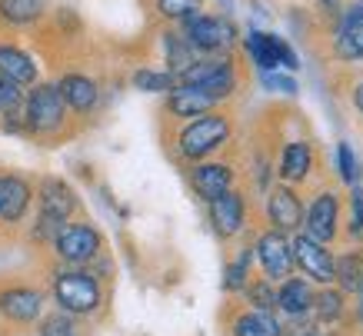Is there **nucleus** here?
Instances as JSON below:
<instances>
[{
    "instance_id": "obj_2",
    "label": "nucleus",
    "mask_w": 363,
    "mask_h": 336,
    "mask_svg": "<svg viewBox=\"0 0 363 336\" xmlns=\"http://www.w3.org/2000/svg\"><path fill=\"white\" fill-rule=\"evenodd\" d=\"M67 100L57 84H37L27 94V110H23V130L33 137L54 140L67 127Z\"/></svg>"
},
{
    "instance_id": "obj_29",
    "label": "nucleus",
    "mask_w": 363,
    "mask_h": 336,
    "mask_svg": "<svg viewBox=\"0 0 363 336\" xmlns=\"http://www.w3.org/2000/svg\"><path fill=\"white\" fill-rule=\"evenodd\" d=\"M247 300H250L253 310H277V290H274V280H267V276H260V280H250L247 283Z\"/></svg>"
},
{
    "instance_id": "obj_10",
    "label": "nucleus",
    "mask_w": 363,
    "mask_h": 336,
    "mask_svg": "<svg viewBox=\"0 0 363 336\" xmlns=\"http://www.w3.org/2000/svg\"><path fill=\"white\" fill-rule=\"evenodd\" d=\"M247 54H250V60L264 74H274L277 67H286V70H297V54L290 50V47L280 40V37H274V33H264V30H250L247 33Z\"/></svg>"
},
{
    "instance_id": "obj_7",
    "label": "nucleus",
    "mask_w": 363,
    "mask_h": 336,
    "mask_svg": "<svg viewBox=\"0 0 363 336\" xmlns=\"http://www.w3.org/2000/svg\"><path fill=\"white\" fill-rule=\"evenodd\" d=\"M290 243H294V260L307 273V280L320 283V286H330L337 280V257L327 250V243H320L307 233H297Z\"/></svg>"
},
{
    "instance_id": "obj_36",
    "label": "nucleus",
    "mask_w": 363,
    "mask_h": 336,
    "mask_svg": "<svg viewBox=\"0 0 363 336\" xmlns=\"http://www.w3.org/2000/svg\"><path fill=\"white\" fill-rule=\"evenodd\" d=\"M353 107L360 110V117H363V84H357V90H353Z\"/></svg>"
},
{
    "instance_id": "obj_21",
    "label": "nucleus",
    "mask_w": 363,
    "mask_h": 336,
    "mask_svg": "<svg viewBox=\"0 0 363 336\" xmlns=\"http://www.w3.org/2000/svg\"><path fill=\"white\" fill-rule=\"evenodd\" d=\"M230 336H284V326L267 310H243L230 323Z\"/></svg>"
},
{
    "instance_id": "obj_23",
    "label": "nucleus",
    "mask_w": 363,
    "mask_h": 336,
    "mask_svg": "<svg viewBox=\"0 0 363 336\" xmlns=\"http://www.w3.org/2000/svg\"><path fill=\"white\" fill-rule=\"evenodd\" d=\"M47 13V0H0V21L7 23H33Z\"/></svg>"
},
{
    "instance_id": "obj_5",
    "label": "nucleus",
    "mask_w": 363,
    "mask_h": 336,
    "mask_svg": "<svg viewBox=\"0 0 363 336\" xmlns=\"http://www.w3.org/2000/svg\"><path fill=\"white\" fill-rule=\"evenodd\" d=\"M100 250H104V240H100L97 227H90V223H67L54 240L57 260L70 263V267H84V263L97 260Z\"/></svg>"
},
{
    "instance_id": "obj_31",
    "label": "nucleus",
    "mask_w": 363,
    "mask_h": 336,
    "mask_svg": "<svg viewBox=\"0 0 363 336\" xmlns=\"http://www.w3.org/2000/svg\"><path fill=\"white\" fill-rule=\"evenodd\" d=\"M200 4L203 0H157V11L170 17V21H187L190 13L200 11Z\"/></svg>"
},
{
    "instance_id": "obj_12",
    "label": "nucleus",
    "mask_w": 363,
    "mask_h": 336,
    "mask_svg": "<svg viewBox=\"0 0 363 336\" xmlns=\"http://www.w3.org/2000/svg\"><path fill=\"white\" fill-rule=\"evenodd\" d=\"M340 230V200L337 194L323 190V194L313 196V203L307 206V220H303V233L320 243H330Z\"/></svg>"
},
{
    "instance_id": "obj_14",
    "label": "nucleus",
    "mask_w": 363,
    "mask_h": 336,
    "mask_svg": "<svg viewBox=\"0 0 363 336\" xmlns=\"http://www.w3.org/2000/svg\"><path fill=\"white\" fill-rule=\"evenodd\" d=\"M190 186L200 200L213 203L217 196H223L227 190H233V167L230 163H213V160H200L190 170Z\"/></svg>"
},
{
    "instance_id": "obj_33",
    "label": "nucleus",
    "mask_w": 363,
    "mask_h": 336,
    "mask_svg": "<svg viewBox=\"0 0 363 336\" xmlns=\"http://www.w3.org/2000/svg\"><path fill=\"white\" fill-rule=\"evenodd\" d=\"M350 233L363 237V186L360 184L350 190Z\"/></svg>"
},
{
    "instance_id": "obj_8",
    "label": "nucleus",
    "mask_w": 363,
    "mask_h": 336,
    "mask_svg": "<svg viewBox=\"0 0 363 336\" xmlns=\"http://www.w3.org/2000/svg\"><path fill=\"white\" fill-rule=\"evenodd\" d=\"M257 260H260V267H264V276L274 283H284L290 280V273H294V267H297V260H294V243L286 240V233H280V230H267V233H260L257 237Z\"/></svg>"
},
{
    "instance_id": "obj_19",
    "label": "nucleus",
    "mask_w": 363,
    "mask_h": 336,
    "mask_svg": "<svg viewBox=\"0 0 363 336\" xmlns=\"http://www.w3.org/2000/svg\"><path fill=\"white\" fill-rule=\"evenodd\" d=\"M57 87H60L67 107L74 110V113H90V110L97 107V100H100L97 84H94L87 74H64Z\"/></svg>"
},
{
    "instance_id": "obj_13",
    "label": "nucleus",
    "mask_w": 363,
    "mask_h": 336,
    "mask_svg": "<svg viewBox=\"0 0 363 336\" xmlns=\"http://www.w3.org/2000/svg\"><path fill=\"white\" fill-rule=\"evenodd\" d=\"M40 310H44V293L40 290H30V286L0 290V316L11 320V323H33V320H40Z\"/></svg>"
},
{
    "instance_id": "obj_22",
    "label": "nucleus",
    "mask_w": 363,
    "mask_h": 336,
    "mask_svg": "<svg viewBox=\"0 0 363 336\" xmlns=\"http://www.w3.org/2000/svg\"><path fill=\"white\" fill-rule=\"evenodd\" d=\"M164 50H167V64H170V74L180 77L184 70L197 64V47L190 44L187 37H180V33H164Z\"/></svg>"
},
{
    "instance_id": "obj_4",
    "label": "nucleus",
    "mask_w": 363,
    "mask_h": 336,
    "mask_svg": "<svg viewBox=\"0 0 363 336\" xmlns=\"http://www.w3.org/2000/svg\"><path fill=\"white\" fill-rule=\"evenodd\" d=\"M54 303L60 313L70 316H90L104 303V290L94 273L87 270H64L54 276Z\"/></svg>"
},
{
    "instance_id": "obj_27",
    "label": "nucleus",
    "mask_w": 363,
    "mask_h": 336,
    "mask_svg": "<svg viewBox=\"0 0 363 336\" xmlns=\"http://www.w3.org/2000/svg\"><path fill=\"white\" fill-rule=\"evenodd\" d=\"M337 283L340 290H360L363 283V257L360 253H347V257H337Z\"/></svg>"
},
{
    "instance_id": "obj_32",
    "label": "nucleus",
    "mask_w": 363,
    "mask_h": 336,
    "mask_svg": "<svg viewBox=\"0 0 363 336\" xmlns=\"http://www.w3.org/2000/svg\"><path fill=\"white\" fill-rule=\"evenodd\" d=\"M37 336H77V326H74L70 313H54V316H47L44 323H40Z\"/></svg>"
},
{
    "instance_id": "obj_35",
    "label": "nucleus",
    "mask_w": 363,
    "mask_h": 336,
    "mask_svg": "<svg viewBox=\"0 0 363 336\" xmlns=\"http://www.w3.org/2000/svg\"><path fill=\"white\" fill-rule=\"evenodd\" d=\"M343 21H360V23H363V0H357L350 11L343 13Z\"/></svg>"
},
{
    "instance_id": "obj_6",
    "label": "nucleus",
    "mask_w": 363,
    "mask_h": 336,
    "mask_svg": "<svg viewBox=\"0 0 363 336\" xmlns=\"http://www.w3.org/2000/svg\"><path fill=\"white\" fill-rule=\"evenodd\" d=\"M184 37L203 54H220L237 40V30L227 17H207V13H190L184 21Z\"/></svg>"
},
{
    "instance_id": "obj_1",
    "label": "nucleus",
    "mask_w": 363,
    "mask_h": 336,
    "mask_svg": "<svg viewBox=\"0 0 363 336\" xmlns=\"http://www.w3.org/2000/svg\"><path fill=\"white\" fill-rule=\"evenodd\" d=\"M80 210V200L74 186L60 177H44L37 184V220H33L30 237L40 243H54L57 233L70 223V217Z\"/></svg>"
},
{
    "instance_id": "obj_15",
    "label": "nucleus",
    "mask_w": 363,
    "mask_h": 336,
    "mask_svg": "<svg viewBox=\"0 0 363 336\" xmlns=\"http://www.w3.org/2000/svg\"><path fill=\"white\" fill-rule=\"evenodd\" d=\"M210 223L220 237H237L243 227H247V206H243V196L237 190H227L223 196H217L210 203Z\"/></svg>"
},
{
    "instance_id": "obj_9",
    "label": "nucleus",
    "mask_w": 363,
    "mask_h": 336,
    "mask_svg": "<svg viewBox=\"0 0 363 336\" xmlns=\"http://www.w3.org/2000/svg\"><path fill=\"white\" fill-rule=\"evenodd\" d=\"M33 206V186L27 177L4 170L0 174V220L7 227H21Z\"/></svg>"
},
{
    "instance_id": "obj_37",
    "label": "nucleus",
    "mask_w": 363,
    "mask_h": 336,
    "mask_svg": "<svg viewBox=\"0 0 363 336\" xmlns=\"http://www.w3.org/2000/svg\"><path fill=\"white\" fill-rule=\"evenodd\" d=\"M357 293H360V320H363V283H360V290Z\"/></svg>"
},
{
    "instance_id": "obj_40",
    "label": "nucleus",
    "mask_w": 363,
    "mask_h": 336,
    "mask_svg": "<svg viewBox=\"0 0 363 336\" xmlns=\"http://www.w3.org/2000/svg\"><path fill=\"white\" fill-rule=\"evenodd\" d=\"M330 336H333V333H330Z\"/></svg>"
},
{
    "instance_id": "obj_18",
    "label": "nucleus",
    "mask_w": 363,
    "mask_h": 336,
    "mask_svg": "<svg viewBox=\"0 0 363 336\" xmlns=\"http://www.w3.org/2000/svg\"><path fill=\"white\" fill-rule=\"evenodd\" d=\"M313 300H317V293L310 286L307 280H297V276H290V280L280 283V290H277V310L286 316H307L313 310Z\"/></svg>"
},
{
    "instance_id": "obj_17",
    "label": "nucleus",
    "mask_w": 363,
    "mask_h": 336,
    "mask_svg": "<svg viewBox=\"0 0 363 336\" xmlns=\"http://www.w3.org/2000/svg\"><path fill=\"white\" fill-rule=\"evenodd\" d=\"M310 170H313V147L307 140L286 143L284 153H280V163H277V177L284 184H303Z\"/></svg>"
},
{
    "instance_id": "obj_16",
    "label": "nucleus",
    "mask_w": 363,
    "mask_h": 336,
    "mask_svg": "<svg viewBox=\"0 0 363 336\" xmlns=\"http://www.w3.org/2000/svg\"><path fill=\"white\" fill-rule=\"evenodd\" d=\"M220 100L210 97L207 90L200 87H184V84H177V90H170V100H167V110L174 113L177 120H197L203 113L217 107Z\"/></svg>"
},
{
    "instance_id": "obj_3",
    "label": "nucleus",
    "mask_w": 363,
    "mask_h": 336,
    "mask_svg": "<svg viewBox=\"0 0 363 336\" xmlns=\"http://www.w3.org/2000/svg\"><path fill=\"white\" fill-rule=\"evenodd\" d=\"M230 140V120L223 113H203L197 120H187V127L177 137V153L184 160H207L210 153H217L223 143Z\"/></svg>"
},
{
    "instance_id": "obj_28",
    "label": "nucleus",
    "mask_w": 363,
    "mask_h": 336,
    "mask_svg": "<svg viewBox=\"0 0 363 336\" xmlns=\"http://www.w3.org/2000/svg\"><path fill=\"white\" fill-rule=\"evenodd\" d=\"M133 87L137 90H147V94H167V90H177V77L167 70H137L133 74Z\"/></svg>"
},
{
    "instance_id": "obj_39",
    "label": "nucleus",
    "mask_w": 363,
    "mask_h": 336,
    "mask_svg": "<svg viewBox=\"0 0 363 336\" xmlns=\"http://www.w3.org/2000/svg\"><path fill=\"white\" fill-rule=\"evenodd\" d=\"M0 110H4V94H0Z\"/></svg>"
},
{
    "instance_id": "obj_34",
    "label": "nucleus",
    "mask_w": 363,
    "mask_h": 336,
    "mask_svg": "<svg viewBox=\"0 0 363 336\" xmlns=\"http://www.w3.org/2000/svg\"><path fill=\"white\" fill-rule=\"evenodd\" d=\"M264 87L267 90H277V94H297V80L294 77H284V74H264Z\"/></svg>"
},
{
    "instance_id": "obj_11",
    "label": "nucleus",
    "mask_w": 363,
    "mask_h": 336,
    "mask_svg": "<svg viewBox=\"0 0 363 336\" xmlns=\"http://www.w3.org/2000/svg\"><path fill=\"white\" fill-rule=\"evenodd\" d=\"M267 220L270 227L280 230V233H297L307 220V210H303V200H300L290 186H274L267 194Z\"/></svg>"
},
{
    "instance_id": "obj_25",
    "label": "nucleus",
    "mask_w": 363,
    "mask_h": 336,
    "mask_svg": "<svg viewBox=\"0 0 363 336\" xmlns=\"http://www.w3.org/2000/svg\"><path fill=\"white\" fill-rule=\"evenodd\" d=\"M250 260H253V247H243L240 257L227 263V273H223V286H227L230 293L247 290V283H250Z\"/></svg>"
},
{
    "instance_id": "obj_20",
    "label": "nucleus",
    "mask_w": 363,
    "mask_h": 336,
    "mask_svg": "<svg viewBox=\"0 0 363 336\" xmlns=\"http://www.w3.org/2000/svg\"><path fill=\"white\" fill-rule=\"evenodd\" d=\"M0 77L27 87V84L37 80V64H33L30 54H23V50H17L11 44H0Z\"/></svg>"
},
{
    "instance_id": "obj_26",
    "label": "nucleus",
    "mask_w": 363,
    "mask_h": 336,
    "mask_svg": "<svg viewBox=\"0 0 363 336\" xmlns=\"http://www.w3.org/2000/svg\"><path fill=\"white\" fill-rule=\"evenodd\" d=\"M313 313H317L320 323H333L343 316V290H333V286H323L313 300Z\"/></svg>"
},
{
    "instance_id": "obj_30",
    "label": "nucleus",
    "mask_w": 363,
    "mask_h": 336,
    "mask_svg": "<svg viewBox=\"0 0 363 336\" xmlns=\"http://www.w3.org/2000/svg\"><path fill=\"white\" fill-rule=\"evenodd\" d=\"M337 174L347 186H357L360 184V160L353 157L350 143H337Z\"/></svg>"
},
{
    "instance_id": "obj_38",
    "label": "nucleus",
    "mask_w": 363,
    "mask_h": 336,
    "mask_svg": "<svg viewBox=\"0 0 363 336\" xmlns=\"http://www.w3.org/2000/svg\"><path fill=\"white\" fill-rule=\"evenodd\" d=\"M320 4H323V7H337V0H320Z\"/></svg>"
},
{
    "instance_id": "obj_24",
    "label": "nucleus",
    "mask_w": 363,
    "mask_h": 336,
    "mask_svg": "<svg viewBox=\"0 0 363 336\" xmlns=\"http://www.w3.org/2000/svg\"><path fill=\"white\" fill-rule=\"evenodd\" d=\"M333 50L340 60H363V23L360 21H343V27L337 30Z\"/></svg>"
}]
</instances>
